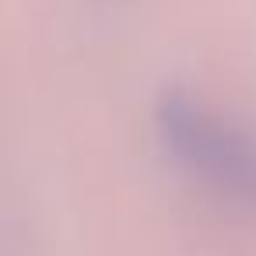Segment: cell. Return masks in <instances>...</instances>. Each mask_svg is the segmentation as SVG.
I'll list each match as a JSON object with an SVG mask.
<instances>
[{
	"mask_svg": "<svg viewBox=\"0 0 256 256\" xmlns=\"http://www.w3.org/2000/svg\"><path fill=\"white\" fill-rule=\"evenodd\" d=\"M154 130L165 151L218 193L256 207V140L224 123L204 102L165 92L154 109Z\"/></svg>",
	"mask_w": 256,
	"mask_h": 256,
	"instance_id": "6da1fadb",
	"label": "cell"
}]
</instances>
